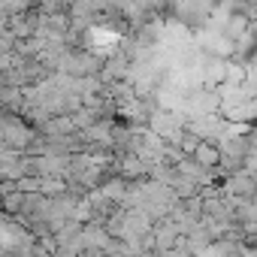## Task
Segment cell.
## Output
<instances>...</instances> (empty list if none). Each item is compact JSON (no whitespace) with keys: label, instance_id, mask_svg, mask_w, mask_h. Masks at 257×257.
<instances>
[{"label":"cell","instance_id":"6da1fadb","mask_svg":"<svg viewBox=\"0 0 257 257\" xmlns=\"http://www.w3.org/2000/svg\"><path fill=\"white\" fill-rule=\"evenodd\" d=\"M37 140H40V134L28 118L4 112V121H0V143H4V149H16V152L25 155Z\"/></svg>","mask_w":257,"mask_h":257},{"label":"cell","instance_id":"7a4b0ae2","mask_svg":"<svg viewBox=\"0 0 257 257\" xmlns=\"http://www.w3.org/2000/svg\"><path fill=\"white\" fill-rule=\"evenodd\" d=\"M221 188H224L227 197H239V200H254V197H257V179L248 176V173H236V176H230Z\"/></svg>","mask_w":257,"mask_h":257},{"label":"cell","instance_id":"3957f363","mask_svg":"<svg viewBox=\"0 0 257 257\" xmlns=\"http://www.w3.org/2000/svg\"><path fill=\"white\" fill-rule=\"evenodd\" d=\"M179 239H182V230H179V224H176L173 218L155 224V242H158V251H170V248H176Z\"/></svg>","mask_w":257,"mask_h":257},{"label":"cell","instance_id":"277c9868","mask_svg":"<svg viewBox=\"0 0 257 257\" xmlns=\"http://www.w3.org/2000/svg\"><path fill=\"white\" fill-rule=\"evenodd\" d=\"M118 176L127 179V182H140V179H149V167L137 155H124L121 164H118Z\"/></svg>","mask_w":257,"mask_h":257},{"label":"cell","instance_id":"5b68a950","mask_svg":"<svg viewBox=\"0 0 257 257\" xmlns=\"http://www.w3.org/2000/svg\"><path fill=\"white\" fill-rule=\"evenodd\" d=\"M103 197L109 200V203H115V206H124V200H127V194H131V182L127 179H121V176H115V179H109L103 188Z\"/></svg>","mask_w":257,"mask_h":257},{"label":"cell","instance_id":"8992f818","mask_svg":"<svg viewBox=\"0 0 257 257\" xmlns=\"http://www.w3.org/2000/svg\"><path fill=\"white\" fill-rule=\"evenodd\" d=\"M194 161L206 170H221V149L215 143H200V149L194 152Z\"/></svg>","mask_w":257,"mask_h":257},{"label":"cell","instance_id":"52a82bcc","mask_svg":"<svg viewBox=\"0 0 257 257\" xmlns=\"http://www.w3.org/2000/svg\"><path fill=\"white\" fill-rule=\"evenodd\" d=\"M200 143H203V140H197L194 134H185V137H182V143H179V149H182L188 158H194V152L200 149Z\"/></svg>","mask_w":257,"mask_h":257},{"label":"cell","instance_id":"ba28073f","mask_svg":"<svg viewBox=\"0 0 257 257\" xmlns=\"http://www.w3.org/2000/svg\"><path fill=\"white\" fill-rule=\"evenodd\" d=\"M239 16H245L248 22H257V4H239Z\"/></svg>","mask_w":257,"mask_h":257},{"label":"cell","instance_id":"9c48e42d","mask_svg":"<svg viewBox=\"0 0 257 257\" xmlns=\"http://www.w3.org/2000/svg\"><path fill=\"white\" fill-rule=\"evenodd\" d=\"M79 257H106V251H103V248H88V245H85Z\"/></svg>","mask_w":257,"mask_h":257}]
</instances>
